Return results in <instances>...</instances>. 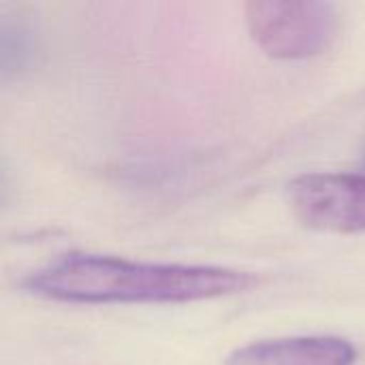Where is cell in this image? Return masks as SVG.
Instances as JSON below:
<instances>
[{
	"label": "cell",
	"instance_id": "obj_1",
	"mask_svg": "<svg viewBox=\"0 0 365 365\" xmlns=\"http://www.w3.org/2000/svg\"><path fill=\"white\" fill-rule=\"evenodd\" d=\"M259 280L218 265L141 263L71 252L28 274L21 287L60 304H195L250 291Z\"/></svg>",
	"mask_w": 365,
	"mask_h": 365
},
{
	"label": "cell",
	"instance_id": "obj_2",
	"mask_svg": "<svg viewBox=\"0 0 365 365\" xmlns=\"http://www.w3.org/2000/svg\"><path fill=\"white\" fill-rule=\"evenodd\" d=\"M250 38L276 60H308L325 53L340 17L331 2L317 0H252L244 6Z\"/></svg>",
	"mask_w": 365,
	"mask_h": 365
},
{
	"label": "cell",
	"instance_id": "obj_3",
	"mask_svg": "<svg viewBox=\"0 0 365 365\" xmlns=\"http://www.w3.org/2000/svg\"><path fill=\"white\" fill-rule=\"evenodd\" d=\"M293 216L334 235L365 233V173H306L287 186Z\"/></svg>",
	"mask_w": 365,
	"mask_h": 365
},
{
	"label": "cell",
	"instance_id": "obj_4",
	"mask_svg": "<svg viewBox=\"0 0 365 365\" xmlns=\"http://www.w3.org/2000/svg\"><path fill=\"white\" fill-rule=\"evenodd\" d=\"M357 349L340 336L259 340L231 351L225 365H355Z\"/></svg>",
	"mask_w": 365,
	"mask_h": 365
},
{
	"label": "cell",
	"instance_id": "obj_5",
	"mask_svg": "<svg viewBox=\"0 0 365 365\" xmlns=\"http://www.w3.org/2000/svg\"><path fill=\"white\" fill-rule=\"evenodd\" d=\"M36 56V32L24 17L0 19V75L2 81L24 75Z\"/></svg>",
	"mask_w": 365,
	"mask_h": 365
},
{
	"label": "cell",
	"instance_id": "obj_6",
	"mask_svg": "<svg viewBox=\"0 0 365 365\" xmlns=\"http://www.w3.org/2000/svg\"><path fill=\"white\" fill-rule=\"evenodd\" d=\"M364 163H365V158H364Z\"/></svg>",
	"mask_w": 365,
	"mask_h": 365
}]
</instances>
